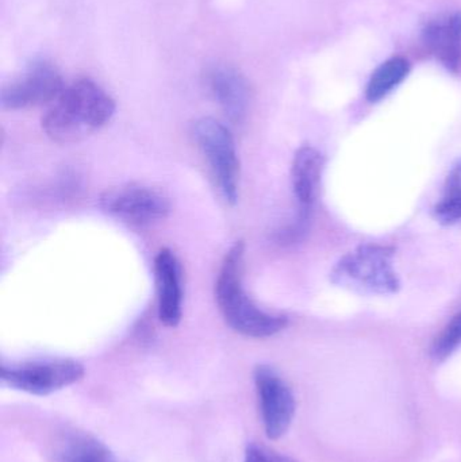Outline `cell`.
I'll return each instance as SVG.
<instances>
[{
	"mask_svg": "<svg viewBox=\"0 0 461 462\" xmlns=\"http://www.w3.org/2000/svg\"><path fill=\"white\" fill-rule=\"evenodd\" d=\"M114 113L115 102L105 89L91 79H78L49 106L42 129L54 143H78L106 126Z\"/></svg>",
	"mask_w": 461,
	"mask_h": 462,
	"instance_id": "obj_1",
	"label": "cell"
},
{
	"mask_svg": "<svg viewBox=\"0 0 461 462\" xmlns=\"http://www.w3.org/2000/svg\"><path fill=\"white\" fill-rule=\"evenodd\" d=\"M245 244L237 241L225 254L216 282V300L225 322L235 333L251 338H270L286 328L284 315L260 309L243 284Z\"/></svg>",
	"mask_w": 461,
	"mask_h": 462,
	"instance_id": "obj_2",
	"label": "cell"
},
{
	"mask_svg": "<svg viewBox=\"0 0 461 462\" xmlns=\"http://www.w3.org/2000/svg\"><path fill=\"white\" fill-rule=\"evenodd\" d=\"M192 137L225 202L235 205L240 195L241 165L232 133L217 119L202 118L195 122Z\"/></svg>",
	"mask_w": 461,
	"mask_h": 462,
	"instance_id": "obj_3",
	"label": "cell"
},
{
	"mask_svg": "<svg viewBox=\"0 0 461 462\" xmlns=\"http://www.w3.org/2000/svg\"><path fill=\"white\" fill-rule=\"evenodd\" d=\"M106 213L135 226H151L168 218L171 200L164 192L145 184L130 183L103 192Z\"/></svg>",
	"mask_w": 461,
	"mask_h": 462,
	"instance_id": "obj_4",
	"label": "cell"
},
{
	"mask_svg": "<svg viewBox=\"0 0 461 462\" xmlns=\"http://www.w3.org/2000/svg\"><path fill=\"white\" fill-rule=\"evenodd\" d=\"M84 366L75 360H45L2 366L7 387L35 396H46L83 379Z\"/></svg>",
	"mask_w": 461,
	"mask_h": 462,
	"instance_id": "obj_5",
	"label": "cell"
},
{
	"mask_svg": "<svg viewBox=\"0 0 461 462\" xmlns=\"http://www.w3.org/2000/svg\"><path fill=\"white\" fill-rule=\"evenodd\" d=\"M65 87L62 76L51 62L37 60L29 65L23 78L3 88L0 102L5 110L51 106Z\"/></svg>",
	"mask_w": 461,
	"mask_h": 462,
	"instance_id": "obj_6",
	"label": "cell"
},
{
	"mask_svg": "<svg viewBox=\"0 0 461 462\" xmlns=\"http://www.w3.org/2000/svg\"><path fill=\"white\" fill-rule=\"evenodd\" d=\"M254 377L265 434L270 439H279L289 431L294 420V393L271 366H257Z\"/></svg>",
	"mask_w": 461,
	"mask_h": 462,
	"instance_id": "obj_7",
	"label": "cell"
},
{
	"mask_svg": "<svg viewBox=\"0 0 461 462\" xmlns=\"http://www.w3.org/2000/svg\"><path fill=\"white\" fill-rule=\"evenodd\" d=\"M157 290V314L167 328H176L183 315V280L181 266L171 249L160 250L154 257Z\"/></svg>",
	"mask_w": 461,
	"mask_h": 462,
	"instance_id": "obj_8",
	"label": "cell"
},
{
	"mask_svg": "<svg viewBox=\"0 0 461 462\" xmlns=\"http://www.w3.org/2000/svg\"><path fill=\"white\" fill-rule=\"evenodd\" d=\"M207 83L226 118L233 124L243 122L251 102L248 83L244 76L233 68L216 67L208 72Z\"/></svg>",
	"mask_w": 461,
	"mask_h": 462,
	"instance_id": "obj_9",
	"label": "cell"
},
{
	"mask_svg": "<svg viewBox=\"0 0 461 462\" xmlns=\"http://www.w3.org/2000/svg\"><path fill=\"white\" fill-rule=\"evenodd\" d=\"M324 170V157L313 146L298 149L292 162L291 179L295 198L300 206V221L305 226L310 208L318 194L319 181Z\"/></svg>",
	"mask_w": 461,
	"mask_h": 462,
	"instance_id": "obj_10",
	"label": "cell"
},
{
	"mask_svg": "<svg viewBox=\"0 0 461 462\" xmlns=\"http://www.w3.org/2000/svg\"><path fill=\"white\" fill-rule=\"evenodd\" d=\"M390 254L386 249L364 247L356 255L340 263L338 276L356 280L367 287L381 288L382 291L394 290L398 285L397 279L390 268Z\"/></svg>",
	"mask_w": 461,
	"mask_h": 462,
	"instance_id": "obj_11",
	"label": "cell"
},
{
	"mask_svg": "<svg viewBox=\"0 0 461 462\" xmlns=\"http://www.w3.org/2000/svg\"><path fill=\"white\" fill-rule=\"evenodd\" d=\"M424 42L449 70L456 72L461 65V13L430 22L424 30Z\"/></svg>",
	"mask_w": 461,
	"mask_h": 462,
	"instance_id": "obj_12",
	"label": "cell"
},
{
	"mask_svg": "<svg viewBox=\"0 0 461 462\" xmlns=\"http://www.w3.org/2000/svg\"><path fill=\"white\" fill-rule=\"evenodd\" d=\"M56 457L60 462H118L103 442L78 431L62 437Z\"/></svg>",
	"mask_w": 461,
	"mask_h": 462,
	"instance_id": "obj_13",
	"label": "cell"
},
{
	"mask_svg": "<svg viewBox=\"0 0 461 462\" xmlns=\"http://www.w3.org/2000/svg\"><path fill=\"white\" fill-rule=\"evenodd\" d=\"M409 70H410V67H409L408 60L403 57L387 60L371 76L367 91H365L367 99L370 102H379L383 99L395 87L400 86L405 80Z\"/></svg>",
	"mask_w": 461,
	"mask_h": 462,
	"instance_id": "obj_14",
	"label": "cell"
},
{
	"mask_svg": "<svg viewBox=\"0 0 461 462\" xmlns=\"http://www.w3.org/2000/svg\"><path fill=\"white\" fill-rule=\"evenodd\" d=\"M438 221L446 225L461 221V160L447 179L443 199L435 208Z\"/></svg>",
	"mask_w": 461,
	"mask_h": 462,
	"instance_id": "obj_15",
	"label": "cell"
},
{
	"mask_svg": "<svg viewBox=\"0 0 461 462\" xmlns=\"http://www.w3.org/2000/svg\"><path fill=\"white\" fill-rule=\"evenodd\" d=\"M461 345V312L448 323L443 333L433 342L432 356L438 361L446 360Z\"/></svg>",
	"mask_w": 461,
	"mask_h": 462,
	"instance_id": "obj_16",
	"label": "cell"
},
{
	"mask_svg": "<svg viewBox=\"0 0 461 462\" xmlns=\"http://www.w3.org/2000/svg\"><path fill=\"white\" fill-rule=\"evenodd\" d=\"M244 462H297L289 456L275 452L264 445L252 444L246 448Z\"/></svg>",
	"mask_w": 461,
	"mask_h": 462,
	"instance_id": "obj_17",
	"label": "cell"
}]
</instances>
